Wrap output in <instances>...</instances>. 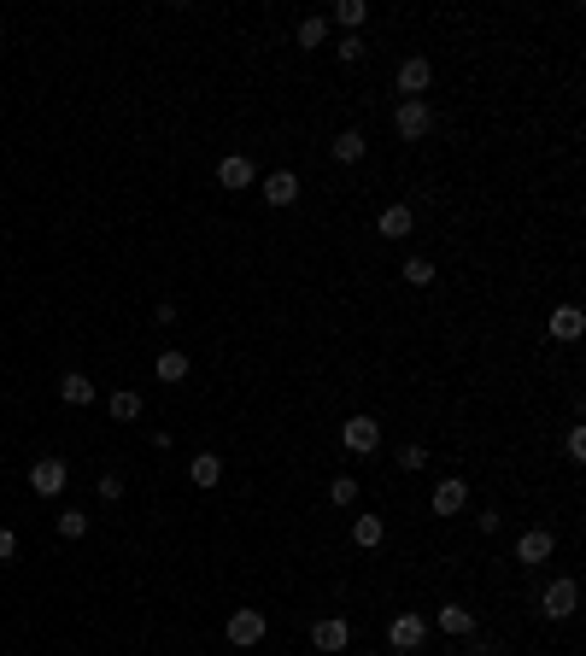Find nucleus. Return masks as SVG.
Listing matches in <instances>:
<instances>
[{"label":"nucleus","mask_w":586,"mask_h":656,"mask_svg":"<svg viewBox=\"0 0 586 656\" xmlns=\"http://www.w3.org/2000/svg\"><path fill=\"white\" fill-rule=\"evenodd\" d=\"M340 446L358 451V458H376L381 451V422L376 417H346L340 422Z\"/></svg>","instance_id":"obj_1"},{"label":"nucleus","mask_w":586,"mask_h":656,"mask_svg":"<svg viewBox=\"0 0 586 656\" xmlns=\"http://www.w3.org/2000/svg\"><path fill=\"white\" fill-rule=\"evenodd\" d=\"M393 129H399V141H422L434 129L428 100H399V106H393Z\"/></svg>","instance_id":"obj_2"},{"label":"nucleus","mask_w":586,"mask_h":656,"mask_svg":"<svg viewBox=\"0 0 586 656\" xmlns=\"http://www.w3.org/2000/svg\"><path fill=\"white\" fill-rule=\"evenodd\" d=\"M265 628H270V621H265V610H235V615L224 621V639L247 651V644H258V639H265Z\"/></svg>","instance_id":"obj_3"},{"label":"nucleus","mask_w":586,"mask_h":656,"mask_svg":"<svg viewBox=\"0 0 586 656\" xmlns=\"http://www.w3.org/2000/svg\"><path fill=\"white\" fill-rule=\"evenodd\" d=\"M70 481V469L59 458H36V469H29V487H36V498H59Z\"/></svg>","instance_id":"obj_4"},{"label":"nucleus","mask_w":586,"mask_h":656,"mask_svg":"<svg viewBox=\"0 0 586 656\" xmlns=\"http://www.w3.org/2000/svg\"><path fill=\"white\" fill-rule=\"evenodd\" d=\"M574 603H581V587H574L569 574H563V580H551V587H545L540 610L551 615V621H569V615H574Z\"/></svg>","instance_id":"obj_5"},{"label":"nucleus","mask_w":586,"mask_h":656,"mask_svg":"<svg viewBox=\"0 0 586 656\" xmlns=\"http://www.w3.org/2000/svg\"><path fill=\"white\" fill-rule=\"evenodd\" d=\"M422 639H428V621L422 615H393V628H387V644L393 651H422Z\"/></svg>","instance_id":"obj_6"},{"label":"nucleus","mask_w":586,"mask_h":656,"mask_svg":"<svg viewBox=\"0 0 586 656\" xmlns=\"http://www.w3.org/2000/svg\"><path fill=\"white\" fill-rule=\"evenodd\" d=\"M393 83H399V94H405V100H422V94H428V83H434V65L411 53L405 65H399V77H393Z\"/></svg>","instance_id":"obj_7"},{"label":"nucleus","mask_w":586,"mask_h":656,"mask_svg":"<svg viewBox=\"0 0 586 656\" xmlns=\"http://www.w3.org/2000/svg\"><path fill=\"white\" fill-rule=\"evenodd\" d=\"M551 545H558V539H551L545 528H528L517 539V563H522V569H540V563H551Z\"/></svg>","instance_id":"obj_8"},{"label":"nucleus","mask_w":586,"mask_h":656,"mask_svg":"<svg viewBox=\"0 0 586 656\" xmlns=\"http://www.w3.org/2000/svg\"><path fill=\"white\" fill-rule=\"evenodd\" d=\"M463 504H469V481L463 475H446L440 487H434V516H458Z\"/></svg>","instance_id":"obj_9"},{"label":"nucleus","mask_w":586,"mask_h":656,"mask_svg":"<svg viewBox=\"0 0 586 656\" xmlns=\"http://www.w3.org/2000/svg\"><path fill=\"white\" fill-rule=\"evenodd\" d=\"M346 639H352V628L340 621V615H322L317 628H311V644H317V651H329V656L346 651Z\"/></svg>","instance_id":"obj_10"},{"label":"nucleus","mask_w":586,"mask_h":656,"mask_svg":"<svg viewBox=\"0 0 586 656\" xmlns=\"http://www.w3.org/2000/svg\"><path fill=\"white\" fill-rule=\"evenodd\" d=\"M258 194H265L270 206H293V199H299V176H293V170H270V176L258 182Z\"/></svg>","instance_id":"obj_11"},{"label":"nucleus","mask_w":586,"mask_h":656,"mask_svg":"<svg viewBox=\"0 0 586 656\" xmlns=\"http://www.w3.org/2000/svg\"><path fill=\"white\" fill-rule=\"evenodd\" d=\"M217 182H224L229 194H235V188H252V182H258V170H252L247 153H229L224 165H217Z\"/></svg>","instance_id":"obj_12"},{"label":"nucleus","mask_w":586,"mask_h":656,"mask_svg":"<svg viewBox=\"0 0 586 656\" xmlns=\"http://www.w3.org/2000/svg\"><path fill=\"white\" fill-rule=\"evenodd\" d=\"M581 328H586L581 305H558V311H551V340H563V346H569V340H581Z\"/></svg>","instance_id":"obj_13"},{"label":"nucleus","mask_w":586,"mask_h":656,"mask_svg":"<svg viewBox=\"0 0 586 656\" xmlns=\"http://www.w3.org/2000/svg\"><path fill=\"white\" fill-rule=\"evenodd\" d=\"M381 539H387V522L381 516H352V545H358V551H376Z\"/></svg>","instance_id":"obj_14"},{"label":"nucleus","mask_w":586,"mask_h":656,"mask_svg":"<svg viewBox=\"0 0 586 656\" xmlns=\"http://www.w3.org/2000/svg\"><path fill=\"white\" fill-rule=\"evenodd\" d=\"M188 475H194V487H224V458H217V451H199V458L188 463Z\"/></svg>","instance_id":"obj_15"},{"label":"nucleus","mask_w":586,"mask_h":656,"mask_svg":"<svg viewBox=\"0 0 586 656\" xmlns=\"http://www.w3.org/2000/svg\"><path fill=\"white\" fill-rule=\"evenodd\" d=\"M434 621H440V633H452V639H469V633H475V615L463 610V603H446Z\"/></svg>","instance_id":"obj_16"},{"label":"nucleus","mask_w":586,"mask_h":656,"mask_svg":"<svg viewBox=\"0 0 586 656\" xmlns=\"http://www.w3.org/2000/svg\"><path fill=\"white\" fill-rule=\"evenodd\" d=\"M411 223H417V217H411V206H387V211L376 217V229H381L387 240H405V235H411Z\"/></svg>","instance_id":"obj_17"},{"label":"nucleus","mask_w":586,"mask_h":656,"mask_svg":"<svg viewBox=\"0 0 586 656\" xmlns=\"http://www.w3.org/2000/svg\"><path fill=\"white\" fill-rule=\"evenodd\" d=\"M106 410H112L118 422H135V417H141V393H135V387H118L112 399H106Z\"/></svg>","instance_id":"obj_18"},{"label":"nucleus","mask_w":586,"mask_h":656,"mask_svg":"<svg viewBox=\"0 0 586 656\" xmlns=\"http://www.w3.org/2000/svg\"><path fill=\"white\" fill-rule=\"evenodd\" d=\"M59 399H65V405H94V381H88V376H65V381H59Z\"/></svg>","instance_id":"obj_19"},{"label":"nucleus","mask_w":586,"mask_h":656,"mask_svg":"<svg viewBox=\"0 0 586 656\" xmlns=\"http://www.w3.org/2000/svg\"><path fill=\"white\" fill-rule=\"evenodd\" d=\"M153 376H159V381H170V387H176V381H188V358H182V352H159Z\"/></svg>","instance_id":"obj_20"},{"label":"nucleus","mask_w":586,"mask_h":656,"mask_svg":"<svg viewBox=\"0 0 586 656\" xmlns=\"http://www.w3.org/2000/svg\"><path fill=\"white\" fill-rule=\"evenodd\" d=\"M322 42H329V18H322V12L299 18V47H322Z\"/></svg>","instance_id":"obj_21"},{"label":"nucleus","mask_w":586,"mask_h":656,"mask_svg":"<svg viewBox=\"0 0 586 656\" xmlns=\"http://www.w3.org/2000/svg\"><path fill=\"white\" fill-rule=\"evenodd\" d=\"M335 158H340V165H358V158H363V135H358V129H340V135H335Z\"/></svg>","instance_id":"obj_22"},{"label":"nucleus","mask_w":586,"mask_h":656,"mask_svg":"<svg viewBox=\"0 0 586 656\" xmlns=\"http://www.w3.org/2000/svg\"><path fill=\"white\" fill-rule=\"evenodd\" d=\"M335 24L363 29V24H370V6H363V0H340V6H335Z\"/></svg>","instance_id":"obj_23"},{"label":"nucleus","mask_w":586,"mask_h":656,"mask_svg":"<svg viewBox=\"0 0 586 656\" xmlns=\"http://www.w3.org/2000/svg\"><path fill=\"white\" fill-rule=\"evenodd\" d=\"M83 533H88L83 510H59V539H83Z\"/></svg>","instance_id":"obj_24"},{"label":"nucleus","mask_w":586,"mask_h":656,"mask_svg":"<svg viewBox=\"0 0 586 656\" xmlns=\"http://www.w3.org/2000/svg\"><path fill=\"white\" fill-rule=\"evenodd\" d=\"M405 281H411V288H428V281H434V264H428V258H405Z\"/></svg>","instance_id":"obj_25"},{"label":"nucleus","mask_w":586,"mask_h":656,"mask_svg":"<svg viewBox=\"0 0 586 656\" xmlns=\"http://www.w3.org/2000/svg\"><path fill=\"white\" fill-rule=\"evenodd\" d=\"M329 498H335V504H358V481H352V475H340L335 487H329Z\"/></svg>","instance_id":"obj_26"},{"label":"nucleus","mask_w":586,"mask_h":656,"mask_svg":"<svg viewBox=\"0 0 586 656\" xmlns=\"http://www.w3.org/2000/svg\"><path fill=\"white\" fill-rule=\"evenodd\" d=\"M124 498V475H100V504H118Z\"/></svg>","instance_id":"obj_27"},{"label":"nucleus","mask_w":586,"mask_h":656,"mask_svg":"<svg viewBox=\"0 0 586 656\" xmlns=\"http://www.w3.org/2000/svg\"><path fill=\"white\" fill-rule=\"evenodd\" d=\"M422 463H428V446H405V451H399V469H422Z\"/></svg>","instance_id":"obj_28"},{"label":"nucleus","mask_w":586,"mask_h":656,"mask_svg":"<svg viewBox=\"0 0 586 656\" xmlns=\"http://www.w3.org/2000/svg\"><path fill=\"white\" fill-rule=\"evenodd\" d=\"M335 53H340V59H346V65H352V59H363V36H346V42H340V47H335Z\"/></svg>","instance_id":"obj_29"},{"label":"nucleus","mask_w":586,"mask_h":656,"mask_svg":"<svg viewBox=\"0 0 586 656\" xmlns=\"http://www.w3.org/2000/svg\"><path fill=\"white\" fill-rule=\"evenodd\" d=\"M12 557H18V533L0 528V563H12Z\"/></svg>","instance_id":"obj_30"},{"label":"nucleus","mask_w":586,"mask_h":656,"mask_svg":"<svg viewBox=\"0 0 586 656\" xmlns=\"http://www.w3.org/2000/svg\"><path fill=\"white\" fill-rule=\"evenodd\" d=\"M581 458H586V433L569 428V463H581Z\"/></svg>","instance_id":"obj_31"}]
</instances>
